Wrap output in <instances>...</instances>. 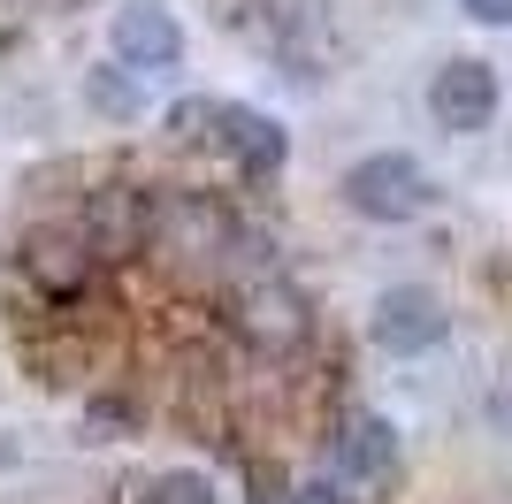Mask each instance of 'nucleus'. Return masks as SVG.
I'll return each mask as SVG.
<instances>
[{"instance_id": "obj_1", "label": "nucleus", "mask_w": 512, "mask_h": 504, "mask_svg": "<svg viewBox=\"0 0 512 504\" xmlns=\"http://www.w3.org/2000/svg\"><path fill=\"white\" fill-rule=\"evenodd\" d=\"M428 199H436V184L413 153H367L344 168V207L367 222H413V214H428Z\"/></svg>"}, {"instance_id": "obj_2", "label": "nucleus", "mask_w": 512, "mask_h": 504, "mask_svg": "<svg viewBox=\"0 0 512 504\" xmlns=\"http://www.w3.org/2000/svg\"><path fill=\"white\" fill-rule=\"evenodd\" d=\"M230 321L253 352H291V344H306V291L291 275H253V283H237Z\"/></svg>"}, {"instance_id": "obj_3", "label": "nucleus", "mask_w": 512, "mask_h": 504, "mask_svg": "<svg viewBox=\"0 0 512 504\" xmlns=\"http://www.w3.org/2000/svg\"><path fill=\"white\" fill-rule=\"evenodd\" d=\"M329 474H337L352 497H375V489L398 482V428L383 413H352L329 436Z\"/></svg>"}, {"instance_id": "obj_4", "label": "nucleus", "mask_w": 512, "mask_h": 504, "mask_svg": "<svg viewBox=\"0 0 512 504\" xmlns=\"http://www.w3.org/2000/svg\"><path fill=\"white\" fill-rule=\"evenodd\" d=\"M375 344L383 352H398V359H413V352H436L451 336V314H444V298L428 291V283H390L383 298H375Z\"/></svg>"}, {"instance_id": "obj_5", "label": "nucleus", "mask_w": 512, "mask_h": 504, "mask_svg": "<svg viewBox=\"0 0 512 504\" xmlns=\"http://www.w3.org/2000/svg\"><path fill=\"white\" fill-rule=\"evenodd\" d=\"M428 115L444 130H490V115H497V69L490 62H474V54H451L436 77H428Z\"/></svg>"}, {"instance_id": "obj_6", "label": "nucleus", "mask_w": 512, "mask_h": 504, "mask_svg": "<svg viewBox=\"0 0 512 504\" xmlns=\"http://www.w3.org/2000/svg\"><path fill=\"white\" fill-rule=\"evenodd\" d=\"M107 46H115L123 69H176L184 62V23H176L169 8L130 0V8H115V23H107Z\"/></svg>"}, {"instance_id": "obj_7", "label": "nucleus", "mask_w": 512, "mask_h": 504, "mask_svg": "<svg viewBox=\"0 0 512 504\" xmlns=\"http://www.w3.org/2000/svg\"><path fill=\"white\" fill-rule=\"evenodd\" d=\"M230 214L214 207V199H169V207H153V237L146 245L176 252V260H214V252H230Z\"/></svg>"}, {"instance_id": "obj_8", "label": "nucleus", "mask_w": 512, "mask_h": 504, "mask_svg": "<svg viewBox=\"0 0 512 504\" xmlns=\"http://www.w3.org/2000/svg\"><path fill=\"white\" fill-rule=\"evenodd\" d=\"M214 146L230 153L245 176H276L291 138H283L276 115H260V107H214Z\"/></svg>"}, {"instance_id": "obj_9", "label": "nucleus", "mask_w": 512, "mask_h": 504, "mask_svg": "<svg viewBox=\"0 0 512 504\" xmlns=\"http://www.w3.org/2000/svg\"><path fill=\"white\" fill-rule=\"evenodd\" d=\"M23 275H31L46 298H77L85 275H92V245L77 230H39L31 245H23Z\"/></svg>"}, {"instance_id": "obj_10", "label": "nucleus", "mask_w": 512, "mask_h": 504, "mask_svg": "<svg viewBox=\"0 0 512 504\" xmlns=\"http://www.w3.org/2000/svg\"><path fill=\"white\" fill-rule=\"evenodd\" d=\"M146 237H153V199L146 191H100V199H92V222H85L92 252H138Z\"/></svg>"}, {"instance_id": "obj_11", "label": "nucleus", "mask_w": 512, "mask_h": 504, "mask_svg": "<svg viewBox=\"0 0 512 504\" xmlns=\"http://www.w3.org/2000/svg\"><path fill=\"white\" fill-rule=\"evenodd\" d=\"M260 8H268V31H276L291 54L314 46L321 31H329V0H260Z\"/></svg>"}, {"instance_id": "obj_12", "label": "nucleus", "mask_w": 512, "mask_h": 504, "mask_svg": "<svg viewBox=\"0 0 512 504\" xmlns=\"http://www.w3.org/2000/svg\"><path fill=\"white\" fill-rule=\"evenodd\" d=\"M85 100L100 107L107 123H130V115H146V92H138V77H123V69H92V77H85Z\"/></svg>"}, {"instance_id": "obj_13", "label": "nucleus", "mask_w": 512, "mask_h": 504, "mask_svg": "<svg viewBox=\"0 0 512 504\" xmlns=\"http://www.w3.org/2000/svg\"><path fill=\"white\" fill-rule=\"evenodd\" d=\"M138 504H214V474H199V466H169V474H153V482L138 489Z\"/></svg>"}, {"instance_id": "obj_14", "label": "nucleus", "mask_w": 512, "mask_h": 504, "mask_svg": "<svg viewBox=\"0 0 512 504\" xmlns=\"http://www.w3.org/2000/svg\"><path fill=\"white\" fill-rule=\"evenodd\" d=\"M214 107L222 100H176L169 107V138H214Z\"/></svg>"}, {"instance_id": "obj_15", "label": "nucleus", "mask_w": 512, "mask_h": 504, "mask_svg": "<svg viewBox=\"0 0 512 504\" xmlns=\"http://www.w3.org/2000/svg\"><path fill=\"white\" fill-rule=\"evenodd\" d=\"M291 504H360V497H352L337 474H321V482H299V497H291Z\"/></svg>"}, {"instance_id": "obj_16", "label": "nucleus", "mask_w": 512, "mask_h": 504, "mask_svg": "<svg viewBox=\"0 0 512 504\" xmlns=\"http://www.w3.org/2000/svg\"><path fill=\"white\" fill-rule=\"evenodd\" d=\"M474 23H497V31H512V0H467Z\"/></svg>"}, {"instance_id": "obj_17", "label": "nucleus", "mask_w": 512, "mask_h": 504, "mask_svg": "<svg viewBox=\"0 0 512 504\" xmlns=\"http://www.w3.org/2000/svg\"><path fill=\"white\" fill-rule=\"evenodd\" d=\"M497 420H512V382H505V390H497Z\"/></svg>"}]
</instances>
